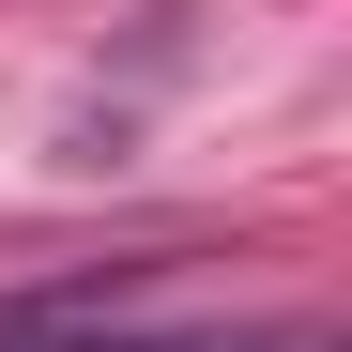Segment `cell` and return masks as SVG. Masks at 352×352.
<instances>
[{"label":"cell","instance_id":"cell-1","mask_svg":"<svg viewBox=\"0 0 352 352\" xmlns=\"http://www.w3.org/2000/svg\"><path fill=\"white\" fill-rule=\"evenodd\" d=\"M0 352H337L322 322H107V307H62V291H16L0 307Z\"/></svg>","mask_w":352,"mask_h":352}]
</instances>
